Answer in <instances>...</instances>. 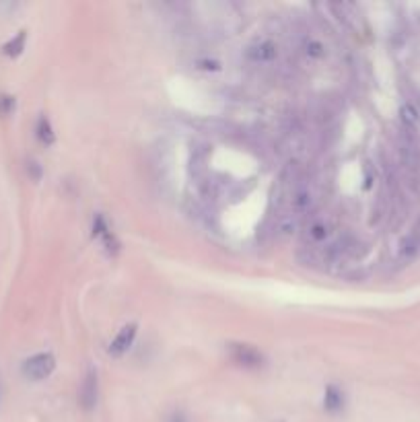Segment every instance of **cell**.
<instances>
[{"mask_svg": "<svg viewBox=\"0 0 420 422\" xmlns=\"http://www.w3.org/2000/svg\"><path fill=\"white\" fill-rule=\"evenodd\" d=\"M54 369H56V358L50 352L33 354L23 363V375L31 381H42L50 377Z\"/></svg>", "mask_w": 420, "mask_h": 422, "instance_id": "6da1fadb", "label": "cell"}, {"mask_svg": "<svg viewBox=\"0 0 420 422\" xmlns=\"http://www.w3.org/2000/svg\"><path fill=\"white\" fill-rule=\"evenodd\" d=\"M229 352H231V358L241 367L257 369V367L264 365V356L253 346H248V344H231Z\"/></svg>", "mask_w": 420, "mask_h": 422, "instance_id": "7a4b0ae2", "label": "cell"}, {"mask_svg": "<svg viewBox=\"0 0 420 422\" xmlns=\"http://www.w3.org/2000/svg\"><path fill=\"white\" fill-rule=\"evenodd\" d=\"M79 402L83 406V410L91 412L97 404V373L91 369L84 377L83 385H81V392H79Z\"/></svg>", "mask_w": 420, "mask_h": 422, "instance_id": "3957f363", "label": "cell"}, {"mask_svg": "<svg viewBox=\"0 0 420 422\" xmlns=\"http://www.w3.org/2000/svg\"><path fill=\"white\" fill-rule=\"evenodd\" d=\"M134 336H136V326H134V324H130V326L122 328V330H120V334L116 336V340L109 344V354H113V356L124 354V352H126V350L132 346V340H134Z\"/></svg>", "mask_w": 420, "mask_h": 422, "instance_id": "277c9868", "label": "cell"}, {"mask_svg": "<svg viewBox=\"0 0 420 422\" xmlns=\"http://www.w3.org/2000/svg\"><path fill=\"white\" fill-rule=\"evenodd\" d=\"M25 42H27V31H19L12 39H8L2 46V54L8 56V58H17L25 50Z\"/></svg>", "mask_w": 420, "mask_h": 422, "instance_id": "5b68a950", "label": "cell"}, {"mask_svg": "<svg viewBox=\"0 0 420 422\" xmlns=\"http://www.w3.org/2000/svg\"><path fill=\"white\" fill-rule=\"evenodd\" d=\"M324 406L328 412H340L344 408V394L338 389L336 385H330L326 389V398H324Z\"/></svg>", "mask_w": 420, "mask_h": 422, "instance_id": "8992f818", "label": "cell"}, {"mask_svg": "<svg viewBox=\"0 0 420 422\" xmlns=\"http://www.w3.org/2000/svg\"><path fill=\"white\" fill-rule=\"evenodd\" d=\"M35 136L39 138V143H44V145H54V140H56V136H54V130H52V124H50V120L46 118V116H42L39 120H37V124H35Z\"/></svg>", "mask_w": 420, "mask_h": 422, "instance_id": "52a82bcc", "label": "cell"}, {"mask_svg": "<svg viewBox=\"0 0 420 422\" xmlns=\"http://www.w3.org/2000/svg\"><path fill=\"white\" fill-rule=\"evenodd\" d=\"M274 54H276V50H274V46L272 44H262V46H257V48H253L252 52V58L253 60H270V58H274Z\"/></svg>", "mask_w": 420, "mask_h": 422, "instance_id": "ba28073f", "label": "cell"}, {"mask_svg": "<svg viewBox=\"0 0 420 422\" xmlns=\"http://www.w3.org/2000/svg\"><path fill=\"white\" fill-rule=\"evenodd\" d=\"M15 111V97L0 95V116H10Z\"/></svg>", "mask_w": 420, "mask_h": 422, "instance_id": "9c48e42d", "label": "cell"}, {"mask_svg": "<svg viewBox=\"0 0 420 422\" xmlns=\"http://www.w3.org/2000/svg\"><path fill=\"white\" fill-rule=\"evenodd\" d=\"M169 422H185V421H183V416H181V414H173Z\"/></svg>", "mask_w": 420, "mask_h": 422, "instance_id": "30bf717a", "label": "cell"}]
</instances>
